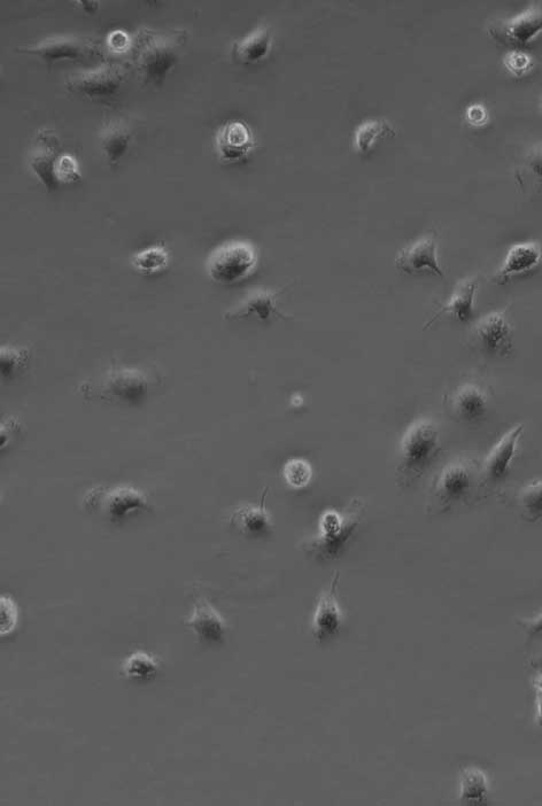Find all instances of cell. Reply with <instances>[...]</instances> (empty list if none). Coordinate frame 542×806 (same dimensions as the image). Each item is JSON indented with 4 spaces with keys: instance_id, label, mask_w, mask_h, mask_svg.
Masks as SVG:
<instances>
[{
    "instance_id": "27",
    "label": "cell",
    "mask_w": 542,
    "mask_h": 806,
    "mask_svg": "<svg viewBox=\"0 0 542 806\" xmlns=\"http://www.w3.org/2000/svg\"><path fill=\"white\" fill-rule=\"evenodd\" d=\"M516 503L526 522L542 521V479L525 486L516 494Z\"/></svg>"
},
{
    "instance_id": "16",
    "label": "cell",
    "mask_w": 542,
    "mask_h": 806,
    "mask_svg": "<svg viewBox=\"0 0 542 806\" xmlns=\"http://www.w3.org/2000/svg\"><path fill=\"white\" fill-rule=\"evenodd\" d=\"M396 266L409 275L428 271L440 278L445 277L438 261V242L435 235L422 237L402 248L397 255Z\"/></svg>"
},
{
    "instance_id": "31",
    "label": "cell",
    "mask_w": 542,
    "mask_h": 806,
    "mask_svg": "<svg viewBox=\"0 0 542 806\" xmlns=\"http://www.w3.org/2000/svg\"><path fill=\"white\" fill-rule=\"evenodd\" d=\"M487 784L485 775L478 770L463 773L461 780V798L469 803H483L486 798Z\"/></svg>"
},
{
    "instance_id": "6",
    "label": "cell",
    "mask_w": 542,
    "mask_h": 806,
    "mask_svg": "<svg viewBox=\"0 0 542 806\" xmlns=\"http://www.w3.org/2000/svg\"><path fill=\"white\" fill-rule=\"evenodd\" d=\"M258 260V251L253 244L246 240H230L209 254L206 273L216 284L234 285L252 275Z\"/></svg>"
},
{
    "instance_id": "8",
    "label": "cell",
    "mask_w": 542,
    "mask_h": 806,
    "mask_svg": "<svg viewBox=\"0 0 542 806\" xmlns=\"http://www.w3.org/2000/svg\"><path fill=\"white\" fill-rule=\"evenodd\" d=\"M127 67L119 62H107L102 66L77 72L67 77L65 87L69 92L91 99H110L118 95L127 80Z\"/></svg>"
},
{
    "instance_id": "4",
    "label": "cell",
    "mask_w": 542,
    "mask_h": 806,
    "mask_svg": "<svg viewBox=\"0 0 542 806\" xmlns=\"http://www.w3.org/2000/svg\"><path fill=\"white\" fill-rule=\"evenodd\" d=\"M365 513L366 503L358 499L353 500L344 513L327 511L321 518L319 531L301 546L305 552L322 560L336 558L358 530Z\"/></svg>"
},
{
    "instance_id": "3",
    "label": "cell",
    "mask_w": 542,
    "mask_h": 806,
    "mask_svg": "<svg viewBox=\"0 0 542 806\" xmlns=\"http://www.w3.org/2000/svg\"><path fill=\"white\" fill-rule=\"evenodd\" d=\"M440 433L431 420L416 421L409 426L401 439L397 482L409 487L421 478L440 453Z\"/></svg>"
},
{
    "instance_id": "11",
    "label": "cell",
    "mask_w": 542,
    "mask_h": 806,
    "mask_svg": "<svg viewBox=\"0 0 542 806\" xmlns=\"http://www.w3.org/2000/svg\"><path fill=\"white\" fill-rule=\"evenodd\" d=\"M19 53L43 59L46 62L80 60L98 56L99 46L90 38L53 36L36 44L21 46Z\"/></svg>"
},
{
    "instance_id": "39",
    "label": "cell",
    "mask_w": 542,
    "mask_h": 806,
    "mask_svg": "<svg viewBox=\"0 0 542 806\" xmlns=\"http://www.w3.org/2000/svg\"><path fill=\"white\" fill-rule=\"evenodd\" d=\"M538 723L542 730V694L539 696L538 700Z\"/></svg>"
},
{
    "instance_id": "15",
    "label": "cell",
    "mask_w": 542,
    "mask_h": 806,
    "mask_svg": "<svg viewBox=\"0 0 542 806\" xmlns=\"http://www.w3.org/2000/svg\"><path fill=\"white\" fill-rule=\"evenodd\" d=\"M523 432V424L515 426L487 455L482 470H480V482L483 483V486L492 487L507 478Z\"/></svg>"
},
{
    "instance_id": "13",
    "label": "cell",
    "mask_w": 542,
    "mask_h": 806,
    "mask_svg": "<svg viewBox=\"0 0 542 806\" xmlns=\"http://www.w3.org/2000/svg\"><path fill=\"white\" fill-rule=\"evenodd\" d=\"M60 154L59 138L51 129H42L37 134L29 153V166L46 191L59 189L57 165Z\"/></svg>"
},
{
    "instance_id": "35",
    "label": "cell",
    "mask_w": 542,
    "mask_h": 806,
    "mask_svg": "<svg viewBox=\"0 0 542 806\" xmlns=\"http://www.w3.org/2000/svg\"><path fill=\"white\" fill-rule=\"evenodd\" d=\"M507 66L509 67L511 72L514 73H521L526 71L530 66V60L526 56H522L520 53H515L513 56H510L507 60Z\"/></svg>"
},
{
    "instance_id": "29",
    "label": "cell",
    "mask_w": 542,
    "mask_h": 806,
    "mask_svg": "<svg viewBox=\"0 0 542 806\" xmlns=\"http://www.w3.org/2000/svg\"><path fill=\"white\" fill-rule=\"evenodd\" d=\"M159 665L150 655L135 653L122 664L123 673L129 679H150L158 672Z\"/></svg>"
},
{
    "instance_id": "33",
    "label": "cell",
    "mask_w": 542,
    "mask_h": 806,
    "mask_svg": "<svg viewBox=\"0 0 542 806\" xmlns=\"http://www.w3.org/2000/svg\"><path fill=\"white\" fill-rule=\"evenodd\" d=\"M79 165L72 155H61L57 165V178L59 184H74L81 180Z\"/></svg>"
},
{
    "instance_id": "38",
    "label": "cell",
    "mask_w": 542,
    "mask_h": 806,
    "mask_svg": "<svg viewBox=\"0 0 542 806\" xmlns=\"http://www.w3.org/2000/svg\"><path fill=\"white\" fill-rule=\"evenodd\" d=\"M128 43L129 40L125 34L116 33L113 35V37L111 36V44H112L111 46H113V48L116 49L125 48V46H128Z\"/></svg>"
},
{
    "instance_id": "34",
    "label": "cell",
    "mask_w": 542,
    "mask_h": 806,
    "mask_svg": "<svg viewBox=\"0 0 542 806\" xmlns=\"http://www.w3.org/2000/svg\"><path fill=\"white\" fill-rule=\"evenodd\" d=\"M18 623V608L17 604L12 599L4 596L2 600V632L9 634L14 630L15 625Z\"/></svg>"
},
{
    "instance_id": "30",
    "label": "cell",
    "mask_w": 542,
    "mask_h": 806,
    "mask_svg": "<svg viewBox=\"0 0 542 806\" xmlns=\"http://www.w3.org/2000/svg\"><path fill=\"white\" fill-rule=\"evenodd\" d=\"M30 360L26 347L5 345L2 347V372L4 378H13L25 370Z\"/></svg>"
},
{
    "instance_id": "5",
    "label": "cell",
    "mask_w": 542,
    "mask_h": 806,
    "mask_svg": "<svg viewBox=\"0 0 542 806\" xmlns=\"http://www.w3.org/2000/svg\"><path fill=\"white\" fill-rule=\"evenodd\" d=\"M84 507L111 523H121L153 510L147 495L128 485L96 487L85 495Z\"/></svg>"
},
{
    "instance_id": "24",
    "label": "cell",
    "mask_w": 542,
    "mask_h": 806,
    "mask_svg": "<svg viewBox=\"0 0 542 806\" xmlns=\"http://www.w3.org/2000/svg\"><path fill=\"white\" fill-rule=\"evenodd\" d=\"M131 141H133V130L125 121H114L108 124L100 136V146H102L106 159L113 165L125 158Z\"/></svg>"
},
{
    "instance_id": "36",
    "label": "cell",
    "mask_w": 542,
    "mask_h": 806,
    "mask_svg": "<svg viewBox=\"0 0 542 806\" xmlns=\"http://www.w3.org/2000/svg\"><path fill=\"white\" fill-rule=\"evenodd\" d=\"M520 623L525 627V630L528 632L530 637H534V635L542 633V614L534 619L525 620V622Z\"/></svg>"
},
{
    "instance_id": "2",
    "label": "cell",
    "mask_w": 542,
    "mask_h": 806,
    "mask_svg": "<svg viewBox=\"0 0 542 806\" xmlns=\"http://www.w3.org/2000/svg\"><path fill=\"white\" fill-rule=\"evenodd\" d=\"M152 379L147 371L128 366H113L79 386L84 399L113 405H139L149 395Z\"/></svg>"
},
{
    "instance_id": "28",
    "label": "cell",
    "mask_w": 542,
    "mask_h": 806,
    "mask_svg": "<svg viewBox=\"0 0 542 806\" xmlns=\"http://www.w3.org/2000/svg\"><path fill=\"white\" fill-rule=\"evenodd\" d=\"M517 180L522 185H531L534 190L542 191V144L532 147L525 154L517 169Z\"/></svg>"
},
{
    "instance_id": "14",
    "label": "cell",
    "mask_w": 542,
    "mask_h": 806,
    "mask_svg": "<svg viewBox=\"0 0 542 806\" xmlns=\"http://www.w3.org/2000/svg\"><path fill=\"white\" fill-rule=\"evenodd\" d=\"M447 405L453 417L459 422L479 424L489 415L490 398L482 386L466 383L449 395Z\"/></svg>"
},
{
    "instance_id": "18",
    "label": "cell",
    "mask_w": 542,
    "mask_h": 806,
    "mask_svg": "<svg viewBox=\"0 0 542 806\" xmlns=\"http://www.w3.org/2000/svg\"><path fill=\"white\" fill-rule=\"evenodd\" d=\"M255 147L254 136L245 123L232 121L219 130L216 135V150L220 158L226 162H237L249 155Z\"/></svg>"
},
{
    "instance_id": "23",
    "label": "cell",
    "mask_w": 542,
    "mask_h": 806,
    "mask_svg": "<svg viewBox=\"0 0 542 806\" xmlns=\"http://www.w3.org/2000/svg\"><path fill=\"white\" fill-rule=\"evenodd\" d=\"M273 31L268 27H259L251 34L234 44V54L243 64H258L268 57L273 48Z\"/></svg>"
},
{
    "instance_id": "12",
    "label": "cell",
    "mask_w": 542,
    "mask_h": 806,
    "mask_svg": "<svg viewBox=\"0 0 542 806\" xmlns=\"http://www.w3.org/2000/svg\"><path fill=\"white\" fill-rule=\"evenodd\" d=\"M286 288L280 291H271L266 289L254 290L247 294L242 300L238 301L235 306L230 307L223 313V320L226 321H239V320H258L261 322H268L277 319L292 321L294 317L281 312L277 307V299L282 296Z\"/></svg>"
},
{
    "instance_id": "20",
    "label": "cell",
    "mask_w": 542,
    "mask_h": 806,
    "mask_svg": "<svg viewBox=\"0 0 542 806\" xmlns=\"http://www.w3.org/2000/svg\"><path fill=\"white\" fill-rule=\"evenodd\" d=\"M478 289L477 279L462 282L453 292L443 306H441L432 319L425 324L424 330L436 323L441 316L453 317L456 321L469 322L474 317L475 297Z\"/></svg>"
},
{
    "instance_id": "26",
    "label": "cell",
    "mask_w": 542,
    "mask_h": 806,
    "mask_svg": "<svg viewBox=\"0 0 542 806\" xmlns=\"http://www.w3.org/2000/svg\"><path fill=\"white\" fill-rule=\"evenodd\" d=\"M170 261L169 252L164 246H151L139 251L131 258V266L138 273L144 275L159 274L168 268Z\"/></svg>"
},
{
    "instance_id": "1",
    "label": "cell",
    "mask_w": 542,
    "mask_h": 806,
    "mask_svg": "<svg viewBox=\"0 0 542 806\" xmlns=\"http://www.w3.org/2000/svg\"><path fill=\"white\" fill-rule=\"evenodd\" d=\"M187 38L185 30L170 34H160L150 29L139 31L133 42V59L144 82L158 87L166 81L180 60Z\"/></svg>"
},
{
    "instance_id": "21",
    "label": "cell",
    "mask_w": 542,
    "mask_h": 806,
    "mask_svg": "<svg viewBox=\"0 0 542 806\" xmlns=\"http://www.w3.org/2000/svg\"><path fill=\"white\" fill-rule=\"evenodd\" d=\"M541 258V248L537 244L523 243L511 247L505 262L494 277L495 283L503 285L515 276L528 273L539 265Z\"/></svg>"
},
{
    "instance_id": "10",
    "label": "cell",
    "mask_w": 542,
    "mask_h": 806,
    "mask_svg": "<svg viewBox=\"0 0 542 806\" xmlns=\"http://www.w3.org/2000/svg\"><path fill=\"white\" fill-rule=\"evenodd\" d=\"M489 33L495 42L508 48H529L534 38L542 33V3L534 4L513 19L493 22Z\"/></svg>"
},
{
    "instance_id": "22",
    "label": "cell",
    "mask_w": 542,
    "mask_h": 806,
    "mask_svg": "<svg viewBox=\"0 0 542 806\" xmlns=\"http://www.w3.org/2000/svg\"><path fill=\"white\" fill-rule=\"evenodd\" d=\"M188 624L201 639L209 642L220 641L227 631V624L222 616L205 600L196 603Z\"/></svg>"
},
{
    "instance_id": "17",
    "label": "cell",
    "mask_w": 542,
    "mask_h": 806,
    "mask_svg": "<svg viewBox=\"0 0 542 806\" xmlns=\"http://www.w3.org/2000/svg\"><path fill=\"white\" fill-rule=\"evenodd\" d=\"M338 584L339 573L336 572L331 580L330 587L320 596L319 602H317L312 622V632L320 642L335 637L344 623V614L338 602Z\"/></svg>"
},
{
    "instance_id": "32",
    "label": "cell",
    "mask_w": 542,
    "mask_h": 806,
    "mask_svg": "<svg viewBox=\"0 0 542 806\" xmlns=\"http://www.w3.org/2000/svg\"><path fill=\"white\" fill-rule=\"evenodd\" d=\"M284 476L291 486H306L312 477L311 465L303 460H292L285 465Z\"/></svg>"
},
{
    "instance_id": "25",
    "label": "cell",
    "mask_w": 542,
    "mask_h": 806,
    "mask_svg": "<svg viewBox=\"0 0 542 806\" xmlns=\"http://www.w3.org/2000/svg\"><path fill=\"white\" fill-rule=\"evenodd\" d=\"M396 136L392 124L386 120H370L362 123L354 134V149L360 154H369L385 138Z\"/></svg>"
},
{
    "instance_id": "19",
    "label": "cell",
    "mask_w": 542,
    "mask_h": 806,
    "mask_svg": "<svg viewBox=\"0 0 542 806\" xmlns=\"http://www.w3.org/2000/svg\"><path fill=\"white\" fill-rule=\"evenodd\" d=\"M267 488L259 505H245L237 508L230 516V523L244 536L266 537L274 529L273 518L266 508Z\"/></svg>"
},
{
    "instance_id": "9",
    "label": "cell",
    "mask_w": 542,
    "mask_h": 806,
    "mask_svg": "<svg viewBox=\"0 0 542 806\" xmlns=\"http://www.w3.org/2000/svg\"><path fill=\"white\" fill-rule=\"evenodd\" d=\"M470 341L489 358H508L514 351V331L503 313L483 317L472 329Z\"/></svg>"
},
{
    "instance_id": "37",
    "label": "cell",
    "mask_w": 542,
    "mask_h": 806,
    "mask_svg": "<svg viewBox=\"0 0 542 806\" xmlns=\"http://www.w3.org/2000/svg\"><path fill=\"white\" fill-rule=\"evenodd\" d=\"M468 118L471 123L480 124L485 120V112L482 107H471L468 112Z\"/></svg>"
},
{
    "instance_id": "7",
    "label": "cell",
    "mask_w": 542,
    "mask_h": 806,
    "mask_svg": "<svg viewBox=\"0 0 542 806\" xmlns=\"http://www.w3.org/2000/svg\"><path fill=\"white\" fill-rule=\"evenodd\" d=\"M474 464L459 460L446 465L433 482L428 510L431 514H445L469 499L476 484Z\"/></svg>"
}]
</instances>
